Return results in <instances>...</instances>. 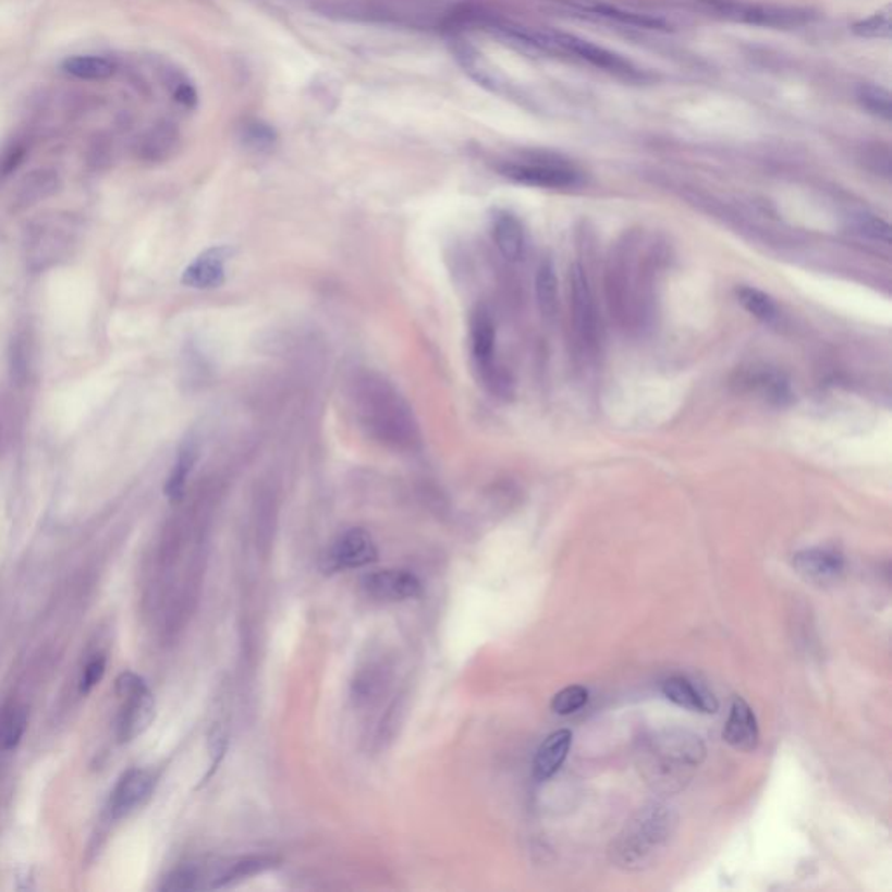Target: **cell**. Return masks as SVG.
I'll list each match as a JSON object with an SVG mask.
<instances>
[{"label":"cell","mask_w":892,"mask_h":892,"mask_svg":"<svg viewBox=\"0 0 892 892\" xmlns=\"http://www.w3.org/2000/svg\"><path fill=\"white\" fill-rule=\"evenodd\" d=\"M737 302H740L754 318L763 322H774L780 316L778 307L771 296L757 290L754 286H740L736 290Z\"/></svg>","instance_id":"28"},{"label":"cell","mask_w":892,"mask_h":892,"mask_svg":"<svg viewBox=\"0 0 892 892\" xmlns=\"http://www.w3.org/2000/svg\"><path fill=\"white\" fill-rule=\"evenodd\" d=\"M745 383L748 388L760 392L767 400L780 401L781 403L784 398L790 396L789 383L784 382L783 377L774 374V371L762 370L749 374Z\"/></svg>","instance_id":"30"},{"label":"cell","mask_w":892,"mask_h":892,"mask_svg":"<svg viewBox=\"0 0 892 892\" xmlns=\"http://www.w3.org/2000/svg\"><path fill=\"white\" fill-rule=\"evenodd\" d=\"M854 227H856L858 234H862L863 237H867V240L879 241V243L885 244L891 240L889 223L884 222L882 218L876 217V215H858V217L854 218Z\"/></svg>","instance_id":"35"},{"label":"cell","mask_w":892,"mask_h":892,"mask_svg":"<svg viewBox=\"0 0 892 892\" xmlns=\"http://www.w3.org/2000/svg\"><path fill=\"white\" fill-rule=\"evenodd\" d=\"M891 30V11H889V8L871 14L867 20L854 23L853 26L854 34L863 37V39H888Z\"/></svg>","instance_id":"33"},{"label":"cell","mask_w":892,"mask_h":892,"mask_svg":"<svg viewBox=\"0 0 892 892\" xmlns=\"http://www.w3.org/2000/svg\"><path fill=\"white\" fill-rule=\"evenodd\" d=\"M379 560V549L375 545L374 537L365 528H351L342 536L337 537L335 542L328 549L327 557L322 558V571L339 572L353 571L371 565Z\"/></svg>","instance_id":"9"},{"label":"cell","mask_w":892,"mask_h":892,"mask_svg":"<svg viewBox=\"0 0 892 892\" xmlns=\"http://www.w3.org/2000/svg\"><path fill=\"white\" fill-rule=\"evenodd\" d=\"M278 139V131L261 119H246L240 126V142L248 152H272Z\"/></svg>","instance_id":"26"},{"label":"cell","mask_w":892,"mask_h":892,"mask_svg":"<svg viewBox=\"0 0 892 892\" xmlns=\"http://www.w3.org/2000/svg\"><path fill=\"white\" fill-rule=\"evenodd\" d=\"M469 328L473 359L478 370L485 375V379L493 383L501 374L496 368L497 330L492 313L487 307L473 310Z\"/></svg>","instance_id":"11"},{"label":"cell","mask_w":892,"mask_h":892,"mask_svg":"<svg viewBox=\"0 0 892 892\" xmlns=\"http://www.w3.org/2000/svg\"><path fill=\"white\" fill-rule=\"evenodd\" d=\"M793 566L807 583L828 586L841 579L845 571V560L836 549L810 548L793 557Z\"/></svg>","instance_id":"13"},{"label":"cell","mask_w":892,"mask_h":892,"mask_svg":"<svg viewBox=\"0 0 892 892\" xmlns=\"http://www.w3.org/2000/svg\"><path fill=\"white\" fill-rule=\"evenodd\" d=\"M572 740H574L572 732L563 729V731L553 732L540 745L536 758H534V778L537 781H548L549 778H553L562 769L563 762H565L569 752H571Z\"/></svg>","instance_id":"23"},{"label":"cell","mask_w":892,"mask_h":892,"mask_svg":"<svg viewBox=\"0 0 892 892\" xmlns=\"http://www.w3.org/2000/svg\"><path fill=\"white\" fill-rule=\"evenodd\" d=\"M492 237L505 260L518 261L525 255L527 240L518 218L510 211H497L492 218Z\"/></svg>","instance_id":"22"},{"label":"cell","mask_w":892,"mask_h":892,"mask_svg":"<svg viewBox=\"0 0 892 892\" xmlns=\"http://www.w3.org/2000/svg\"><path fill=\"white\" fill-rule=\"evenodd\" d=\"M536 298L546 319H553L558 310V278L553 261L540 264L536 274Z\"/></svg>","instance_id":"27"},{"label":"cell","mask_w":892,"mask_h":892,"mask_svg":"<svg viewBox=\"0 0 892 892\" xmlns=\"http://www.w3.org/2000/svg\"><path fill=\"white\" fill-rule=\"evenodd\" d=\"M699 4L717 16L746 25L766 26V28H797L812 22L815 14L807 9L790 5L749 4L741 0H699Z\"/></svg>","instance_id":"5"},{"label":"cell","mask_w":892,"mask_h":892,"mask_svg":"<svg viewBox=\"0 0 892 892\" xmlns=\"http://www.w3.org/2000/svg\"><path fill=\"white\" fill-rule=\"evenodd\" d=\"M118 691L124 701L119 713V740L127 743L152 722L154 696L144 680L133 673H124L119 679Z\"/></svg>","instance_id":"8"},{"label":"cell","mask_w":892,"mask_h":892,"mask_svg":"<svg viewBox=\"0 0 892 892\" xmlns=\"http://www.w3.org/2000/svg\"><path fill=\"white\" fill-rule=\"evenodd\" d=\"M58 188H60V176L57 171L49 170V168L30 171L20 180L17 187L14 188L13 200H11L13 209L23 211V209L39 205L40 200L54 196Z\"/></svg>","instance_id":"20"},{"label":"cell","mask_w":892,"mask_h":892,"mask_svg":"<svg viewBox=\"0 0 892 892\" xmlns=\"http://www.w3.org/2000/svg\"><path fill=\"white\" fill-rule=\"evenodd\" d=\"M571 313L574 319L575 333L584 347L595 349L598 345V314L589 288L588 276L579 264L571 267Z\"/></svg>","instance_id":"10"},{"label":"cell","mask_w":892,"mask_h":892,"mask_svg":"<svg viewBox=\"0 0 892 892\" xmlns=\"http://www.w3.org/2000/svg\"><path fill=\"white\" fill-rule=\"evenodd\" d=\"M450 51L461 69L488 91L502 93L505 84L492 63L461 34L447 35Z\"/></svg>","instance_id":"14"},{"label":"cell","mask_w":892,"mask_h":892,"mask_svg":"<svg viewBox=\"0 0 892 892\" xmlns=\"http://www.w3.org/2000/svg\"><path fill=\"white\" fill-rule=\"evenodd\" d=\"M25 156L26 145L22 139L5 145L2 152H0V179H5V176L13 173L17 166L22 164Z\"/></svg>","instance_id":"36"},{"label":"cell","mask_w":892,"mask_h":892,"mask_svg":"<svg viewBox=\"0 0 892 892\" xmlns=\"http://www.w3.org/2000/svg\"><path fill=\"white\" fill-rule=\"evenodd\" d=\"M229 246H215L200 253L199 257L183 270L182 284L194 290H213L225 283V264L231 258Z\"/></svg>","instance_id":"15"},{"label":"cell","mask_w":892,"mask_h":892,"mask_svg":"<svg viewBox=\"0 0 892 892\" xmlns=\"http://www.w3.org/2000/svg\"><path fill=\"white\" fill-rule=\"evenodd\" d=\"M662 696L673 705L685 708L696 713H717L719 701L713 693L702 685L694 684L693 680L685 676H671L661 687Z\"/></svg>","instance_id":"18"},{"label":"cell","mask_w":892,"mask_h":892,"mask_svg":"<svg viewBox=\"0 0 892 892\" xmlns=\"http://www.w3.org/2000/svg\"><path fill=\"white\" fill-rule=\"evenodd\" d=\"M856 100L862 105V109L867 110L876 118L891 121L892 103L891 95L884 87L873 86V84H863L856 91Z\"/></svg>","instance_id":"29"},{"label":"cell","mask_w":892,"mask_h":892,"mask_svg":"<svg viewBox=\"0 0 892 892\" xmlns=\"http://www.w3.org/2000/svg\"><path fill=\"white\" fill-rule=\"evenodd\" d=\"M154 784H156V778L150 771L133 769L126 772L119 780L118 786L113 789L109 804L110 816L122 818V816L130 815L131 810H135L150 797Z\"/></svg>","instance_id":"17"},{"label":"cell","mask_w":892,"mask_h":892,"mask_svg":"<svg viewBox=\"0 0 892 892\" xmlns=\"http://www.w3.org/2000/svg\"><path fill=\"white\" fill-rule=\"evenodd\" d=\"M65 74L81 81H107L113 77L118 65L110 58L96 57V54H77V57L66 58L63 61Z\"/></svg>","instance_id":"25"},{"label":"cell","mask_w":892,"mask_h":892,"mask_svg":"<svg viewBox=\"0 0 892 892\" xmlns=\"http://www.w3.org/2000/svg\"><path fill=\"white\" fill-rule=\"evenodd\" d=\"M197 457H199V449H197L196 441H183L170 478L166 481L164 492L170 501L179 502L180 499H182L183 493H185V487H187L188 476H191L192 469L196 466Z\"/></svg>","instance_id":"24"},{"label":"cell","mask_w":892,"mask_h":892,"mask_svg":"<svg viewBox=\"0 0 892 892\" xmlns=\"http://www.w3.org/2000/svg\"><path fill=\"white\" fill-rule=\"evenodd\" d=\"M75 229L72 220L60 215L42 217L26 232V260L32 269H48L65 260L74 246Z\"/></svg>","instance_id":"6"},{"label":"cell","mask_w":892,"mask_h":892,"mask_svg":"<svg viewBox=\"0 0 892 892\" xmlns=\"http://www.w3.org/2000/svg\"><path fill=\"white\" fill-rule=\"evenodd\" d=\"M180 144L182 135L176 124L170 121L156 122L136 139L135 156L147 164H161L179 152Z\"/></svg>","instance_id":"16"},{"label":"cell","mask_w":892,"mask_h":892,"mask_svg":"<svg viewBox=\"0 0 892 892\" xmlns=\"http://www.w3.org/2000/svg\"><path fill=\"white\" fill-rule=\"evenodd\" d=\"M723 740L740 752L757 749L760 740L757 717L743 697H734L732 701L728 723L723 729Z\"/></svg>","instance_id":"19"},{"label":"cell","mask_w":892,"mask_h":892,"mask_svg":"<svg viewBox=\"0 0 892 892\" xmlns=\"http://www.w3.org/2000/svg\"><path fill=\"white\" fill-rule=\"evenodd\" d=\"M554 2L571 5V8L579 9L583 13L603 17V20H610V22L638 26V28H647V30H668L667 22H662L661 17L649 16V14L632 13V11H624V9L614 8V5L589 2V0H554Z\"/></svg>","instance_id":"21"},{"label":"cell","mask_w":892,"mask_h":892,"mask_svg":"<svg viewBox=\"0 0 892 892\" xmlns=\"http://www.w3.org/2000/svg\"><path fill=\"white\" fill-rule=\"evenodd\" d=\"M447 11L443 0H335L325 9L331 16L410 28L440 26Z\"/></svg>","instance_id":"4"},{"label":"cell","mask_w":892,"mask_h":892,"mask_svg":"<svg viewBox=\"0 0 892 892\" xmlns=\"http://www.w3.org/2000/svg\"><path fill=\"white\" fill-rule=\"evenodd\" d=\"M105 673V659L103 658H96L93 659L89 664H87L86 670L83 673V680H81V691L83 693H87V691H91L98 682H100L101 676Z\"/></svg>","instance_id":"37"},{"label":"cell","mask_w":892,"mask_h":892,"mask_svg":"<svg viewBox=\"0 0 892 892\" xmlns=\"http://www.w3.org/2000/svg\"><path fill=\"white\" fill-rule=\"evenodd\" d=\"M679 827V816L664 804L641 807L610 845V862L624 871L652 867Z\"/></svg>","instance_id":"2"},{"label":"cell","mask_w":892,"mask_h":892,"mask_svg":"<svg viewBox=\"0 0 892 892\" xmlns=\"http://www.w3.org/2000/svg\"><path fill=\"white\" fill-rule=\"evenodd\" d=\"M25 711L13 710L4 714V719L0 720V748H14L25 734Z\"/></svg>","instance_id":"34"},{"label":"cell","mask_w":892,"mask_h":892,"mask_svg":"<svg viewBox=\"0 0 892 892\" xmlns=\"http://www.w3.org/2000/svg\"><path fill=\"white\" fill-rule=\"evenodd\" d=\"M351 401L357 423L388 449L414 453L423 435L414 410L391 380L377 371H362L351 383Z\"/></svg>","instance_id":"1"},{"label":"cell","mask_w":892,"mask_h":892,"mask_svg":"<svg viewBox=\"0 0 892 892\" xmlns=\"http://www.w3.org/2000/svg\"><path fill=\"white\" fill-rule=\"evenodd\" d=\"M588 688L583 687V685H572V687L563 688V691H560V693L553 697L551 710L557 714L566 717V714L583 710L584 706L588 705Z\"/></svg>","instance_id":"32"},{"label":"cell","mask_w":892,"mask_h":892,"mask_svg":"<svg viewBox=\"0 0 892 892\" xmlns=\"http://www.w3.org/2000/svg\"><path fill=\"white\" fill-rule=\"evenodd\" d=\"M497 171L511 180L528 187L571 188L581 183L579 171L565 161L548 156H525L511 159L497 166Z\"/></svg>","instance_id":"7"},{"label":"cell","mask_w":892,"mask_h":892,"mask_svg":"<svg viewBox=\"0 0 892 892\" xmlns=\"http://www.w3.org/2000/svg\"><path fill=\"white\" fill-rule=\"evenodd\" d=\"M363 588L368 597L380 601L415 600L423 595V583L414 572L386 569L366 575Z\"/></svg>","instance_id":"12"},{"label":"cell","mask_w":892,"mask_h":892,"mask_svg":"<svg viewBox=\"0 0 892 892\" xmlns=\"http://www.w3.org/2000/svg\"><path fill=\"white\" fill-rule=\"evenodd\" d=\"M164 86L170 89L171 96L176 103L182 105L185 109H196L199 103V96L194 84L188 81L187 75L182 74L180 70L166 69L164 70Z\"/></svg>","instance_id":"31"},{"label":"cell","mask_w":892,"mask_h":892,"mask_svg":"<svg viewBox=\"0 0 892 892\" xmlns=\"http://www.w3.org/2000/svg\"><path fill=\"white\" fill-rule=\"evenodd\" d=\"M706 757L705 743L693 732L670 729L656 734L644 752L647 783L664 793L684 789Z\"/></svg>","instance_id":"3"}]
</instances>
